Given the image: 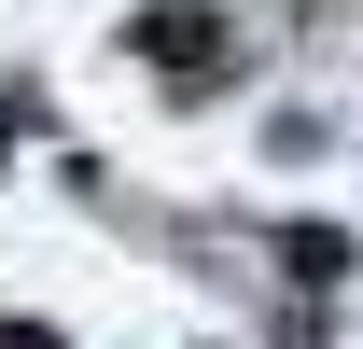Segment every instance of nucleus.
<instances>
[{
    "instance_id": "1",
    "label": "nucleus",
    "mask_w": 363,
    "mask_h": 349,
    "mask_svg": "<svg viewBox=\"0 0 363 349\" xmlns=\"http://www.w3.org/2000/svg\"><path fill=\"white\" fill-rule=\"evenodd\" d=\"M210 43H224V28H210L196 0H168V14H140V56H154V70H196Z\"/></svg>"
},
{
    "instance_id": "2",
    "label": "nucleus",
    "mask_w": 363,
    "mask_h": 349,
    "mask_svg": "<svg viewBox=\"0 0 363 349\" xmlns=\"http://www.w3.org/2000/svg\"><path fill=\"white\" fill-rule=\"evenodd\" d=\"M279 265H294V279H350V238H335V223H279Z\"/></svg>"
},
{
    "instance_id": "3",
    "label": "nucleus",
    "mask_w": 363,
    "mask_h": 349,
    "mask_svg": "<svg viewBox=\"0 0 363 349\" xmlns=\"http://www.w3.org/2000/svg\"><path fill=\"white\" fill-rule=\"evenodd\" d=\"M14 126H28V98H0V140H14Z\"/></svg>"
}]
</instances>
